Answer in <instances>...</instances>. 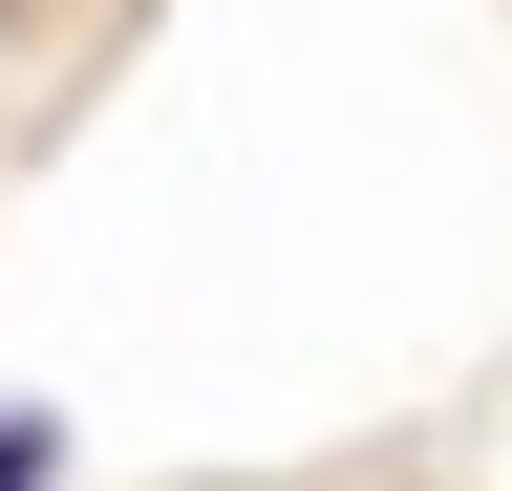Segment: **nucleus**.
Instances as JSON below:
<instances>
[{"label":"nucleus","mask_w":512,"mask_h":491,"mask_svg":"<svg viewBox=\"0 0 512 491\" xmlns=\"http://www.w3.org/2000/svg\"><path fill=\"white\" fill-rule=\"evenodd\" d=\"M64 22H86V0H0V86H43V65H64Z\"/></svg>","instance_id":"f257e3e1"}]
</instances>
